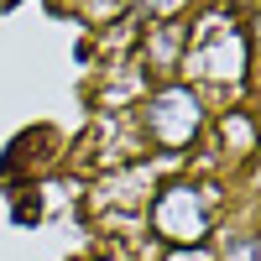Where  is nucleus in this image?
I'll return each mask as SVG.
<instances>
[{"label": "nucleus", "instance_id": "f03ea898", "mask_svg": "<svg viewBox=\"0 0 261 261\" xmlns=\"http://www.w3.org/2000/svg\"><path fill=\"white\" fill-rule=\"evenodd\" d=\"M246 68V42L225 21H204L199 42L188 47V73H209V79H241Z\"/></svg>", "mask_w": 261, "mask_h": 261}, {"label": "nucleus", "instance_id": "f257e3e1", "mask_svg": "<svg viewBox=\"0 0 261 261\" xmlns=\"http://www.w3.org/2000/svg\"><path fill=\"white\" fill-rule=\"evenodd\" d=\"M199 120H204L199 94L178 89V84L162 89V94H151V105H146V130H151V141L167 146V151H178V146H188L199 136Z\"/></svg>", "mask_w": 261, "mask_h": 261}]
</instances>
